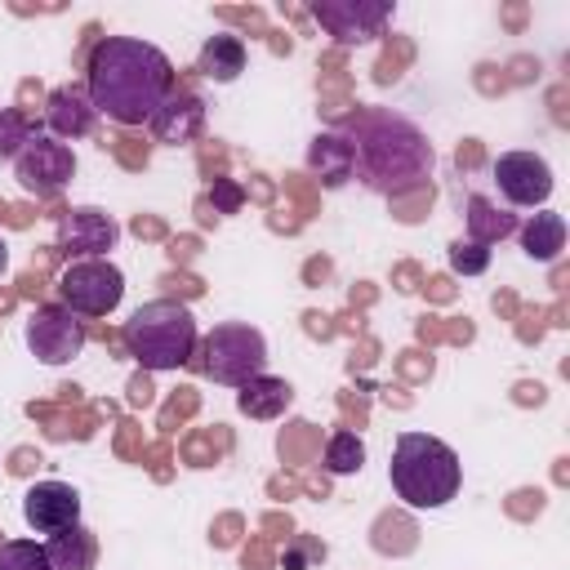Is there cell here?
<instances>
[{
	"label": "cell",
	"instance_id": "1",
	"mask_svg": "<svg viewBox=\"0 0 570 570\" xmlns=\"http://www.w3.org/2000/svg\"><path fill=\"white\" fill-rule=\"evenodd\" d=\"M85 94L94 111L111 116L116 125H147L174 94V67L156 45L138 36H102L89 53Z\"/></svg>",
	"mask_w": 570,
	"mask_h": 570
},
{
	"label": "cell",
	"instance_id": "2",
	"mask_svg": "<svg viewBox=\"0 0 570 570\" xmlns=\"http://www.w3.org/2000/svg\"><path fill=\"white\" fill-rule=\"evenodd\" d=\"M352 151H356L361 178L370 187H379V191H401V187H414V183H423L432 174V147H428V138L410 120H401L392 111L361 116Z\"/></svg>",
	"mask_w": 570,
	"mask_h": 570
},
{
	"label": "cell",
	"instance_id": "3",
	"mask_svg": "<svg viewBox=\"0 0 570 570\" xmlns=\"http://www.w3.org/2000/svg\"><path fill=\"white\" fill-rule=\"evenodd\" d=\"M387 476H392V490L401 503L445 508L463 485V463L445 441H436L428 432H401L392 463H387Z\"/></svg>",
	"mask_w": 570,
	"mask_h": 570
},
{
	"label": "cell",
	"instance_id": "4",
	"mask_svg": "<svg viewBox=\"0 0 570 570\" xmlns=\"http://www.w3.org/2000/svg\"><path fill=\"white\" fill-rule=\"evenodd\" d=\"M120 338L142 370H178L196 352V316L178 298H151L125 321Z\"/></svg>",
	"mask_w": 570,
	"mask_h": 570
},
{
	"label": "cell",
	"instance_id": "5",
	"mask_svg": "<svg viewBox=\"0 0 570 570\" xmlns=\"http://www.w3.org/2000/svg\"><path fill=\"white\" fill-rule=\"evenodd\" d=\"M263 365H267V343H263V334H258L254 325H245V321H223V325H214V330L205 334V343H200V374L214 379V383L240 387V383L258 379Z\"/></svg>",
	"mask_w": 570,
	"mask_h": 570
},
{
	"label": "cell",
	"instance_id": "6",
	"mask_svg": "<svg viewBox=\"0 0 570 570\" xmlns=\"http://www.w3.org/2000/svg\"><path fill=\"white\" fill-rule=\"evenodd\" d=\"M58 294L76 316H107L125 298V276L107 258H76L58 276Z\"/></svg>",
	"mask_w": 570,
	"mask_h": 570
},
{
	"label": "cell",
	"instance_id": "7",
	"mask_svg": "<svg viewBox=\"0 0 570 570\" xmlns=\"http://www.w3.org/2000/svg\"><path fill=\"white\" fill-rule=\"evenodd\" d=\"M85 338H89L85 316H76L67 303H45L27 316V347L45 365H67L71 356H80Z\"/></svg>",
	"mask_w": 570,
	"mask_h": 570
},
{
	"label": "cell",
	"instance_id": "8",
	"mask_svg": "<svg viewBox=\"0 0 570 570\" xmlns=\"http://www.w3.org/2000/svg\"><path fill=\"white\" fill-rule=\"evenodd\" d=\"M13 174H18V187L31 191V196H58L71 174H76V156L67 142L49 138V134H31L27 147L13 156Z\"/></svg>",
	"mask_w": 570,
	"mask_h": 570
},
{
	"label": "cell",
	"instance_id": "9",
	"mask_svg": "<svg viewBox=\"0 0 570 570\" xmlns=\"http://www.w3.org/2000/svg\"><path fill=\"white\" fill-rule=\"evenodd\" d=\"M312 18L338 45H365V40H374L387 27L392 4L387 0H316L312 4Z\"/></svg>",
	"mask_w": 570,
	"mask_h": 570
},
{
	"label": "cell",
	"instance_id": "10",
	"mask_svg": "<svg viewBox=\"0 0 570 570\" xmlns=\"http://www.w3.org/2000/svg\"><path fill=\"white\" fill-rule=\"evenodd\" d=\"M494 183L508 205H525V209H534L552 196V169L534 151H503L494 160Z\"/></svg>",
	"mask_w": 570,
	"mask_h": 570
},
{
	"label": "cell",
	"instance_id": "11",
	"mask_svg": "<svg viewBox=\"0 0 570 570\" xmlns=\"http://www.w3.org/2000/svg\"><path fill=\"white\" fill-rule=\"evenodd\" d=\"M22 517L36 534H58L80 521V494L67 481H36L22 494Z\"/></svg>",
	"mask_w": 570,
	"mask_h": 570
},
{
	"label": "cell",
	"instance_id": "12",
	"mask_svg": "<svg viewBox=\"0 0 570 570\" xmlns=\"http://www.w3.org/2000/svg\"><path fill=\"white\" fill-rule=\"evenodd\" d=\"M58 240L62 249L71 254H85V258H102L107 249H116L120 240V223L94 205H80V209H67L62 223H58Z\"/></svg>",
	"mask_w": 570,
	"mask_h": 570
},
{
	"label": "cell",
	"instance_id": "13",
	"mask_svg": "<svg viewBox=\"0 0 570 570\" xmlns=\"http://www.w3.org/2000/svg\"><path fill=\"white\" fill-rule=\"evenodd\" d=\"M147 125H151L156 142H169V147L191 142V138L200 134V125H205V102H200L191 89H174V94L156 107V116H151Z\"/></svg>",
	"mask_w": 570,
	"mask_h": 570
},
{
	"label": "cell",
	"instance_id": "14",
	"mask_svg": "<svg viewBox=\"0 0 570 570\" xmlns=\"http://www.w3.org/2000/svg\"><path fill=\"white\" fill-rule=\"evenodd\" d=\"M45 120H49L53 138H85L94 129L98 111H94V102L80 85H58L45 102Z\"/></svg>",
	"mask_w": 570,
	"mask_h": 570
},
{
	"label": "cell",
	"instance_id": "15",
	"mask_svg": "<svg viewBox=\"0 0 570 570\" xmlns=\"http://www.w3.org/2000/svg\"><path fill=\"white\" fill-rule=\"evenodd\" d=\"M307 169L325 183V187H343L356 174V151L343 134H316L307 147Z\"/></svg>",
	"mask_w": 570,
	"mask_h": 570
},
{
	"label": "cell",
	"instance_id": "16",
	"mask_svg": "<svg viewBox=\"0 0 570 570\" xmlns=\"http://www.w3.org/2000/svg\"><path fill=\"white\" fill-rule=\"evenodd\" d=\"M289 401H294V387L285 379H272V374H258V379L240 383V392H236V405L249 419H276L289 410Z\"/></svg>",
	"mask_w": 570,
	"mask_h": 570
},
{
	"label": "cell",
	"instance_id": "17",
	"mask_svg": "<svg viewBox=\"0 0 570 570\" xmlns=\"http://www.w3.org/2000/svg\"><path fill=\"white\" fill-rule=\"evenodd\" d=\"M45 557L53 561V570H94L98 548H94V534H89V530L76 521V525H67V530L49 534Z\"/></svg>",
	"mask_w": 570,
	"mask_h": 570
},
{
	"label": "cell",
	"instance_id": "18",
	"mask_svg": "<svg viewBox=\"0 0 570 570\" xmlns=\"http://www.w3.org/2000/svg\"><path fill=\"white\" fill-rule=\"evenodd\" d=\"M245 71V40L240 36H209L205 40V49H200V76H209V80H218V85H227V80H236Z\"/></svg>",
	"mask_w": 570,
	"mask_h": 570
},
{
	"label": "cell",
	"instance_id": "19",
	"mask_svg": "<svg viewBox=\"0 0 570 570\" xmlns=\"http://www.w3.org/2000/svg\"><path fill=\"white\" fill-rule=\"evenodd\" d=\"M521 249L534 258V263H552L561 249H566V218L543 209L534 214L525 227H521Z\"/></svg>",
	"mask_w": 570,
	"mask_h": 570
},
{
	"label": "cell",
	"instance_id": "20",
	"mask_svg": "<svg viewBox=\"0 0 570 570\" xmlns=\"http://www.w3.org/2000/svg\"><path fill=\"white\" fill-rule=\"evenodd\" d=\"M508 232H517V218L512 214H503V209H494L485 196H468V240L472 245H494V240H503Z\"/></svg>",
	"mask_w": 570,
	"mask_h": 570
},
{
	"label": "cell",
	"instance_id": "21",
	"mask_svg": "<svg viewBox=\"0 0 570 570\" xmlns=\"http://www.w3.org/2000/svg\"><path fill=\"white\" fill-rule=\"evenodd\" d=\"M361 463H365V441L356 432H334L325 441V472L347 476V472H361Z\"/></svg>",
	"mask_w": 570,
	"mask_h": 570
},
{
	"label": "cell",
	"instance_id": "22",
	"mask_svg": "<svg viewBox=\"0 0 570 570\" xmlns=\"http://www.w3.org/2000/svg\"><path fill=\"white\" fill-rule=\"evenodd\" d=\"M0 570H53V561L36 539H9L0 543Z\"/></svg>",
	"mask_w": 570,
	"mask_h": 570
},
{
	"label": "cell",
	"instance_id": "23",
	"mask_svg": "<svg viewBox=\"0 0 570 570\" xmlns=\"http://www.w3.org/2000/svg\"><path fill=\"white\" fill-rule=\"evenodd\" d=\"M27 138H31L27 116L13 111V107H0V160H13L27 147Z\"/></svg>",
	"mask_w": 570,
	"mask_h": 570
},
{
	"label": "cell",
	"instance_id": "24",
	"mask_svg": "<svg viewBox=\"0 0 570 570\" xmlns=\"http://www.w3.org/2000/svg\"><path fill=\"white\" fill-rule=\"evenodd\" d=\"M450 267L459 276H481L490 267V249L485 245H472V240H454L450 245Z\"/></svg>",
	"mask_w": 570,
	"mask_h": 570
},
{
	"label": "cell",
	"instance_id": "25",
	"mask_svg": "<svg viewBox=\"0 0 570 570\" xmlns=\"http://www.w3.org/2000/svg\"><path fill=\"white\" fill-rule=\"evenodd\" d=\"M209 205H214L218 214H236V209L245 205V191H240V183H232V178H218V183L209 187Z\"/></svg>",
	"mask_w": 570,
	"mask_h": 570
},
{
	"label": "cell",
	"instance_id": "26",
	"mask_svg": "<svg viewBox=\"0 0 570 570\" xmlns=\"http://www.w3.org/2000/svg\"><path fill=\"white\" fill-rule=\"evenodd\" d=\"M9 267V245H4V236H0V272Z\"/></svg>",
	"mask_w": 570,
	"mask_h": 570
}]
</instances>
